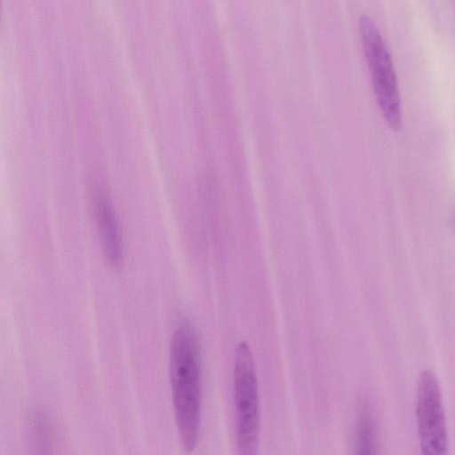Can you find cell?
Returning <instances> with one entry per match:
<instances>
[{"instance_id": "obj_3", "label": "cell", "mask_w": 455, "mask_h": 455, "mask_svg": "<svg viewBox=\"0 0 455 455\" xmlns=\"http://www.w3.org/2000/svg\"><path fill=\"white\" fill-rule=\"evenodd\" d=\"M233 376L237 450L243 455L256 454L260 426L259 387L253 355L246 342L235 347Z\"/></svg>"}, {"instance_id": "obj_5", "label": "cell", "mask_w": 455, "mask_h": 455, "mask_svg": "<svg viewBox=\"0 0 455 455\" xmlns=\"http://www.w3.org/2000/svg\"><path fill=\"white\" fill-rule=\"evenodd\" d=\"M96 218L101 247L108 263L114 268L122 265L124 248L118 223L108 196L104 189H99L95 198Z\"/></svg>"}, {"instance_id": "obj_1", "label": "cell", "mask_w": 455, "mask_h": 455, "mask_svg": "<svg viewBox=\"0 0 455 455\" xmlns=\"http://www.w3.org/2000/svg\"><path fill=\"white\" fill-rule=\"evenodd\" d=\"M169 363L178 433L184 450L191 451L199 436L202 382L198 340L188 323L180 324L172 333Z\"/></svg>"}, {"instance_id": "obj_2", "label": "cell", "mask_w": 455, "mask_h": 455, "mask_svg": "<svg viewBox=\"0 0 455 455\" xmlns=\"http://www.w3.org/2000/svg\"><path fill=\"white\" fill-rule=\"evenodd\" d=\"M359 33L373 92L382 116L390 128L399 131L402 127L401 100L388 48L371 17H360Z\"/></svg>"}, {"instance_id": "obj_4", "label": "cell", "mask_w": 455, "mask_h": 455, "mask_svg": "<svg viewBox=\"0 0 455 455\" xmlns=\"http://www.w3.org/2000/svg\"><path fill=\"white\" fill-rule=\"evenodd\" d=\"M416 418L422 452L431 455L446 453L448 434L442 394L435 376L427 370L419 376Z\"/></svg>"}, {"instance_id": "obj_6", "label": "cell", "mask_w": 455, "mask_h": 455, "mask_svg": "<svg viewBox=\"0 0 455 455\" xmlns=\"http://www.w3.org/2000/svg\"><path fill=\"white\" fill-rule=\"evenodd\" d=\"M375 443V429L372 419L365 411H363L358 415L355 424L354 441L355 453H374Z\"/></svg>"}, {"instance_id": "obj_7", "label": "cell", "mask_w": 455, "mask_h": 455, "mask_svg": "<svg viewBox=\"0 0 455 455\" xmlns=\"http://www.w3.org/2000/svg\"><path fill=\"white\" fill-rule=\"evenodd\" d=\"M453 227H454V229H455V218H454V221H453Z\"/></svg>"}]
</instances>
